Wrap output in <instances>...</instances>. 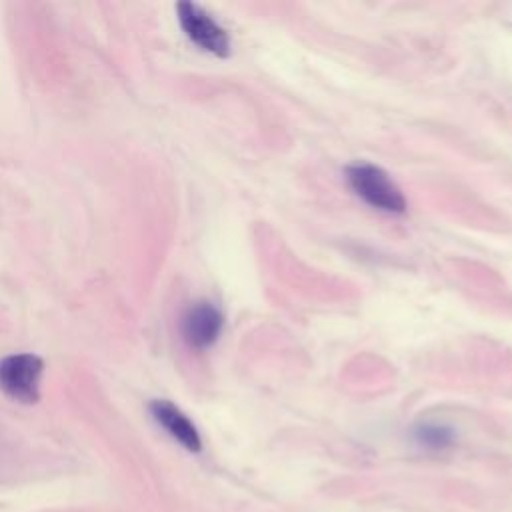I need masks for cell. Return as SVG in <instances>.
I'll return each mask as SVG.
<instances>
[{
  "label": "cell",
  "mask_w": 512,
  "mask_h": 512,
  "mask_svg": "<svg viewBox=\"0 0 512 512\" xmlns=\"http://www.w3.org/2000/svg\"><path fill=\"white\" fill-rule=\"evenodd\" d=\"M176 14L180 28L198 48L218 58H226L230 54L228 32L204 8L194 2H178Z\"/></svg>",
  "instance_id": "3"
},
{
  "label": "cell",
  "mask_w": 512,
  "mask_h": 512,
  "mask_svg": "<svg viewBox=\"0 0 512 512\" xmlns=\"http://www.w3.org/2000/svg\"><path fill=\"white\" fill-rule=\"evenodd\" d=\"M44 362L30 352L8 354L0 360V390L22 404H32L40 396Z\"/></svg>",
  "instance_id": "2"
},
{
  "label": "cell",
  "mask_w": 512,
  "mask_h": 512,
  "mask_svg": "<svg viewBox=\"0 0 512 512\" xmlns=\"http://www.w3.org/2000/svg\"><path fill=\"white\" fill-rule=\"evenodd\" d=\"M222 326H224L222 312L212 302L202 300L186 308L180 322V332L184 342L190 348L206 350L218 340Z\"/></svg>",
  "instance_id": "4"
},
{
  "label": "cell",
  "mask_w": 512,
  "mask_h": 512,
  "mask_svg": "<svg viewBox=\"0 0 512 512\" xmlns=\"http://www.w3.org/2000/svg\"><path fill=\"white\" fill-rule=\"evenodd\" d=\"M154 422L190 452L202 450V438L194 422L170 400H152L148 406Z\"/></svg>",
  "instance_id": "5"
},
{
  "label": "cell",
  "mask_w": 512,
  "mask_h": 512,
  "mask_svg": "<svg viewBox=\"0 0 512 512\" xmlns=\"http://www.w3.org/2000/svg\"><path fill=\"white\" fill-rule=\"evenodd\" d=\"M346 180L354 194L372 208L388 214L406 212V200L402 190L382 168L370 162H354L346 168Z\"/></svg>",
  "instance_id": "1"
},
{
  "label": "cell",
  "mask_w": 512,
  "mask_h": 512,
  "mask_svg": "<svg viewBox=\"0 0 512 512\" xmlns=\"http://www.w3.org/2000/svg\"><path fill=\"white\" fill-rule=\"evenodd\" d=\"M414 440L428 450H444V448L452 446L454 432L448 426L426 422V424H418L414 428Z\"/></svg>",
  "instance_id": "6"
}]
</instances>
